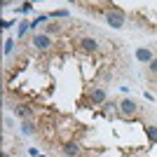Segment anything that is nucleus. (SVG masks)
Here are the masks:
<instances>
[{"instance_id":"obj_1","label":"nucleus","mask_w":157,"mask_h":157,"mask_svg":"<svg viewBox=\"0 0 157 157\" xmlns=\"http://www.w3.org/2000/svg\"><path fill=\"white\" fill-rule=\"evenodd\" d=\"M103 19H105V24H108V28H124L127 14L122 12L120 7L108 5V10H105V14H103Z\"/></svg>"},{"instance_id":"obj_2","label":"nucleus","mask_w":157,"mask_h":157,"mask_svg":"<svg viewBox=\"0 0 157 157\" xmlns=\"http://www.w3.org/2000/svg\"><path fill=\"white\" fill-rule=\"evenodd\" d=\"M87 98H89V103H94V105H103L105 101H108V92H105L101 85H94V87H89Z\"/></svg>"},{"instance_id":"obj_3","label":"nucleus","mask_w":157,"mask_h":157,"mask_svg":"<svg viewBox=\"0 0 157 157\" xmlns=\"http://www.w3.org/2000/svg\"><path fill=\"white\" fill-rule=\"evenodd\" d=\"M31 45L35 47L38 52H47V49L52 47V38H49V35H45V33H33Z\"/></svg>"},{"instance_id":"obj_4","label":"nucleus","mask_w":157,"mask_h":157,"mask_svg":"<svg viewBox=\"0 0 157 157\" xmlns=\"http://www.w3.org/2000/svg\"><path fill=\"white\" fill-rule=\"evenodd\" d=\"M117 110L124 115V117H131V115H136L138 113V103L134 101V98H122L117 103Z\"/></svg>"},{"instance_id":"obj_5","label":"nucleus","mask_w":157,"mask_h":157,"mask_svg":"<svg viewBox=\"0 0 157 157\" xmlns=\"http://www.w3.org/2000/svg\"><path fill=\"white\" fill-rule=\"evenodd\" d=\"M80 152H82V148H80L78 141H63V145H61V155L63 157H80Z\"/></svg>"},{"instance_id":"obj_6","label":"nucleus","mask_w":157,"mask_h":157,"mask_svg":"<svg viewBox=\"0 0 157 157\" xmlns=\"http://www.w3.org/2000/svg\"><path fill=\"white\" fill-rule=\"evenodd\" d=\"M98 49H101V45H98V40L96 38H82L80 40V52H85V54H96Z\"/></svg>"},{"instance_id":"obj_7","label":"nucleus","mask_w":157,"mask_h":157,"mask_svg":"<svg viewBox=\"0 0 157 157\" xmlns=\"http://www.w3.org/2000/svg\"><path fill=\"white\" fill-rule=\"evenodd\" d=\"M12 110H14V115H17V117H21L24 122L33 117V110L28 108V105H17V103H14V105H12Z\"/></svg>"},{"instance_id":"obj_8","label":"nucleus","mask_w":157,"mask_h":157,"mask_svg":"<svg viewBox=\"0 0 157 157\" xmlns=\"http://www.w3.org/2000/svg\"><path fill=\"white\" fill-rule=\"evenodd\" d=\"M61 31H63V26H61L59 21H47V24H45V31H42V33L52 38V35H59Z\"/></svg>"},{"instance_id":"obj_9","label":"nucleus","mask_w":157,"mask_h":157,"mask_svg":"<svg viewBox=\"0 0 157 157\" xmlns=\"http://www.w3.org/2000/svg\"><path fill=\"white\" fill-rule=\"evenodd\" d=\"M136 59H138V61H145V63H152V59H155V56H152L150 49H136Z\"/></svg>"},{"instance_id":"obj_10","label":"nucleus","mask_w":157,"mask_h":157,"mask_svg":"<svg viewBox=\"0 0 157 157\" xmlns=\"http://www.w3.org/2000/svg\"><path fill=\"white\" fill-rule=\"evenodd\" d=\"M145 134L150 136V141H152V143H157V127H152V124H145Z\"/></svg>"},{"instance_id":"obj_11","label":"nucleus","mask_w":157,"mask_h":157,"mask_svg":"<svg viewBox=\"0 0 157 157\" xmlns=\"http://www.w3.org/2000/svg\"><path fill=\"white\" fill-rule=\"evenodd\" d=\"M21 129H24V134L31 136L33 131H35V124H31V120H26V122H21Z\"/></svg>"},{"instance_id":"obj_12","label":"nucleus","mask_w":157,"mask_h":157,"mask_svg":"<svg viewBox=\"0 0 157 157\" xmlns=\"http://www.w3.org/2000/svg\"><path fill=\"white\" fill-rule=\"evenodd\" d=\"M98 80H101V82H110L113 75H110L108 71H101V73H98Z\"/></svg>"},{"instance_id":"obj_13","label":"nucleus","mask_w":157,"mask_h":157,"mask_svg":"<svg viewBox=\"0 0 157 157\" xmlns=\"http://www.w3.org/2000/svg\"><path fill=\"white\" fill-rule=\"evenodd\" d=\"M148 71H150L152 75H157V56H155V59H152V63L148 66Z\"/></svg>"},{"instance_id":"obj_14","label":"nucleus","mask_w":157,"mask_h":157,"mask_svg":"<svg viewBox=\"0 0 157 157\" xmlns=\"http://www.w3.org/2000/svg\"><path fill=\"white\" fill-rule=\"evenodd\" d=\"M28 28H31V24H28V21H24V24H21V28H19V35H26Z\"/></svg>"},{"instance_id":"obj_15","label":"nucleus","mask_w":157,"mask_h":157,"mask_svg":"<svg viewBox=\"0 0 157 157\" xmlns=\"http://www.w3.org/2000/svg\"><path fill=\"white\" fill-rule=\"evenodd\" d=\"M12 47H14V40H7V42H5V54L12 52Z\"/></svg>"},{"instance_id":"obj_16","label":"nucleus","mask_w":157,"mask_h":157,"mask_svg":"<svg viewBox=\"0 0 157 157\" xmlns=\"http://www.w3.org/2000/svg\"><path fill=\"white\" fill-rule=\"evenodd\" d=\"M52 17H68V10H59V12H52Z\"/></svg>"},{"instance_id":"obj_17","label":"nucleus","mask_w":157,"mask_h":157,"mask_svg":"<svg viewBox=\"0 0 157 157\" xmlns=\"http://www.w3.org/2000/svg\"><path fill=\"white\" fill-rule=\"evenodd\" d=\"M12 124H14L12 117H5V131H7V129H12Z\"/></svg>"},{"instance_id":"obj_18","label":"nucleus","mask_w":157,"mask_h":157,"mask_svg":"<svg viewBox=\"0 0 157 157\" xmlns=\"http://www.w3.org/2000/svg\"><path fill=\"white\" fill-rule=\"evenodd\" d=\"M2 157H12V155H10V152H5V155H2Z\"/></svg>"},{"instance_id":"obj_19","label":"nucleus","mask_w":157,"mask_h":157,"mask_svg":"<svg viewBox=\"0 0 157 157\" xmlns=\"http://www.w3.org/2000/svg\"><path fill=\"white\" fill-rule=\"evenodd\" d=\"M80 157H82V155H80Z\"/></svg>"}]
</instances>
